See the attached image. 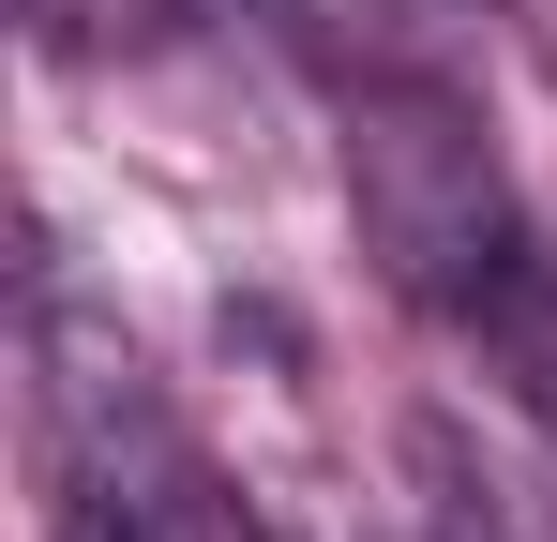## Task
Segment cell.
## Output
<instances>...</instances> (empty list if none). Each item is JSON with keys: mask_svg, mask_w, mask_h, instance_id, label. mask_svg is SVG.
Masks as SVG:
<instances>
[{"mask_svg": "<svg viewBox=\"0 0 557 542\" xmlns=\"http://www.w3.org/2000/svg\"><path fill=\"white\" fill-rule=\"evenodd\" d=\"M482 347L512 361V407H528V422L557 438V271H543V257L512 271L497 301H482Z\"/></svg>", "mask_w": 557, "mask_h": 542, "instance_id": "obj_4", "label": "cell"}, {"mask_svg": "<svg viewBox=\"0 0 557 542\" xmlns=\"http://www.w3.org/2000/svg\"><path fill=\"white\" fill-rule=\"evenodd\" d=\"M30 361H46V452H61V528L76 542H257L242 497H226L211 452L166 422L151 361L121 347V332L30 317Z\"/></svg>", "mask_w": 557, "mask_h": 542, "instance_id": "obj_1", "label": "cell"}, {"mask_svg": "<svg viewBox=\"0 0 557 542\" xmlns=\"http://www.w3.org/2000/svg\"><path fill=\"white\" fill-rule=\"evenodd\" d=\"M347 196H362V242L392 257V286L437 301V317H482L528 271L512 181H497V151L453 90H362L347 106Z\"/></svg>", "mask_w": 557, "mask_h": 542, "instance_id": "obj_2", "label": "cell"}, {"mask_svg": "<svg viewBox=\"0 0 557 542\" xmlns=\"http://www.w3.org/2000/svg\"><path fill=\"white\" fill-rule=\"evenodd\" d=\"M407 482H422V542H557V497L482 438V422H453V407H422Z\"/></svg>", "mask_w": 557, "mask_h": 542, "instance_id": "obj_3", "label": "cell"}]
</instances>
